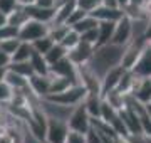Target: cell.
<instances>
[{"mask_svg":"<svg viewBox=\"0 0 151 143\" xmlns=\"http://www.w3.org/2000/svg\"><path fill=\"white\" fill-rule=\"evenodd\" d=\"M124 49H126V46H118L113 44V42H109L106 46H99V47H96V52H94V56H92V59L89 61L87 66L99 79H103L104 74L109 69L121 64Z\"/></svg>","mask_w":151,"mask_h":143,"instance_id":"obj_1","label":"cell"},{"mask_svg":"<svg viewBox=\"0 0 151 143\" xmlns=\"http://www.w3.org/2000/svg\"><path fill=\"white\" fill-rule=\"evenodd\" d=\"M87 94H89V91H87L84 84H74L64 93L49 94L47 98L50 101H55V103H60V105H65V106H77L86 99Z\"/></svg>","mask_w":151,"mask_h":143,"instance_id":"obj_2","label":"cell"},{"mask_svg":"<svg viewBox=\"0 0 151 143\" xmlns=\"http://www.w3.org/2000/svg\"><path fill=\"white\" fill-rule=\"evenodd\" d=\"M67 125L72 131H79V133H86L91 130L92 126V118L89 115V111H87L86 105H84V101H82L81 105L74 106V110L70 113L69 120H67Z\"/></svg>","mask_w":151,"mask_h":143,"instance_id":"obj_3","label":"cell"},{"mask_svg":"<svg viewBox=\"0 0 151 143\" xmlns=\"http://www.w3.org/2000/svg\"><path fill=\"white\" fill-rule=\"evenodd\" d=\"M49 35V24L39 22V20H27L20 29H19V39L25 42H35L37 39H42Z\"/></svg>","mask_w":151,"mask_h":143,"instance_id":"obj_4","label":"cell"},{"mask_svg":"<svg viewBox=\"0 0 151 143\" xmlns=\"http://www.w3.org/2000/svg\"><path fill=\"white\" fill-rule=\"evenodd\" d=\"M70 128L67 125V121L47 116V135H45L47 143H65Z\"/></svg>","mask_w":151,"mask_h":143,"instance_id":"obj_5","label":"cell"},{"mask_svg":"<svg viewBox=\"0 0 151 143\" xmlns=\"http://www.w3.org/2000/svg\"><path fill=\"white\" fill-rule=\"evenodd\" d=\"M148 44V39L146 37H139V39H133L129 44L126 46L124 49V56L123 61H121V66L126 67V69H133V66L136 64V61L139 59L143 49Z\"/></svg>","mask_w":151,"mask_h":143,"instance_id":"obj_6","label":"cell"},{"mask_svg":"<svg viewBox=\"0 0 151 143\" xmlns=\"http://www.w3.org/2000/svg\"><path fill=\"white\" fill-rule=\"evenodd\" d=\"M133 40V20L128 15H124L123 19H119L116 22V29H114L113 35V44L118 46H128Z\"/></svg>","mask_w":151,"mask_h":143,"instance_id":"obj_7","label":"cell"},{"mask_svg":"<svg viewBox=\"0 0 151 143\" xmlns=\"http://www.w3.org/2000/svg\"><path fill=\"white\" fill-rule=\"evenodd\" d=\"M94 52H96V46L81 40L76 47H72L69 51L67 56H69V59L74 62L76 66H84V64H89V61L92 59Z\"/></svg>","mask_w":151,"mask_h":143,"instance_id":"obj_8","label":"cell"},{"mask_svg":"<svg viewBox=\"0 0 151 143\" xmlns=\"http://www.w3.org/2000/svg\"><path fill=\"white\" fill-rule=\"evenodd\" d=\"M50 84H52V76L50 74H32L29 77L30 91L39 98H47L50 94Z\"/></svg>","mask_w":151,"mask_h":143,"instance_id":"obj_9","label":"cell"},{"mask_svg":"<svg viewBox=\"0 0 151 143\" xmlns=\"http://www.w3.org/2000/svg\"><path fill=\"white\" fill-rule=\"evenodd\" d=\"M124 72H126V67H123L121 64L119 66H114L113 69H109L104 77L101 79V96H106L109 91H113V89L118 88L119 81H121V77L124 76Z\"/></svg>","mask_w":151,"mask_h":143,"instance_id":"obj_10","label":"cell"},{"mask_svg":"<svg viewBox=\"0 0 151 143\" xmlns=\"http://www.w3.org/2000/svg\"><path fill=\"white\" fill-rule=\"evenodd\" d=\"M129 94L134 96L143 105H150L151 103V77H136L134 86H133Z\"/></svg>","mask_w":151,"mask_h":143,"instance_id":"obj_11","label":"cell"},{"mask_svg":"<svg viewBox=\"0 0 151 143\" xmlns=\"http://www.w3.org/2000/svg\"><path fill=\"white\" fill-rule=\"evenodd\" d=\"M131 71L134 72V76L138 77H151V46L146 44L143 49L139 59L136 61V64L133 66Z\"/></svg>","mask_w":151,"mask_h":143,"instance_id":"obj_12","label":"cell"},{"mask_svg":"<svg viewBox=\"0 0 151 143\" xmlns=\"http://www.w3.org/2000/svg\"><path fill=\"white\" fill-rule=\"evenodd\" d=\"M92 17H96L99 22H118L119 19L124 17L123 9H113V7H106V5H99L97 9L91 12Z\"/></svg>","mask_w":151,"mask_h":143,"instance_id":"obj_13","label":"cell"},{"mask_svg":"<svg viewBox=\"0 0 151 143\" xmlns=\"http://www.w3.org/2000/svg\"><path fill=\"white\" fill-rule=\"evenodd\" d=\"M27 9V14L30 19L34 20H39V22H44V24H52L54 22V17H55V12L57 9H45V7H40L37 4H34V5H29L25 7Z\"/></svg>","mask_w":151,"mask_h":143,"instance_id":"obj_14","label":"cell"},{"mask_svg":"<svg viewBox=\"0 0 151 143\" xmlns=\"http://www.w3.org/2000/svg\"><path fill=\"white\" fill-rule=\"evenodd\" d=\"M114 29H116V22H99V25H97V34H99V35H97L96 47L106 46L113 40Z\"/></svg>","mask_w":151,"mask_h":143,"instance_id":"obj_15","label":"cell"},{"mask_svg":"<svg viewBox=\"0 0 151 143\" xmlns=\"http://www.w3.org/2000/svg\"><path fill=\"white\" fill-rule=\"evenodd\" d=\"M84 105H86L91 118H101V110H103V96L101 94L89 93L84 99Z\"/></svg>","mask_w":151,"mask_h":143,"instance_id":"obj_16","label":"cell"},{"mask_svg":"<svg viewBox=\"0 0 151 143\" xmlns=\"http://www.w3.org/2000/svg\"><path fill=\"white\" fill-rule=\"evenodd\" d=\"M76 9H77V0H67L65 4L59 5L54 17V24H67V19Z\"/></svg>","mask_w":151,"mask_h":143,"instance_id":"obj_17","label":"cell"},{"mask_svg":"<svg viewBox=\"0 0 151 143\" xmlns=\"http://www.w3.org/2000/svg\"><path fill=\"white\" fill-rule=\"evenodd\" d=\"M30 64H32L35 74H50V64L47 62L45 56L37 52L35 49H34L32 57H30Z\"/></svg>","mask_w":151,"mask_h":143,"instance_id":"obj_18","label":"cell"},{"mask_svg":"<svg viewBox=\"0 0 151 143\" xmlns=\"http://www.w3.org/2000/svg\"><path fill=\"white\" fill-rule=\"evenodd\" d=\"M52 76V84H50V94H59V93H64L70 86H74V81L70 77H65V76Z\"/></svg>","mask_w":151,"mask_h":143,"instance_id":"obj_19","label":"cell"},{"mask_svg":"<svg viewBox=\"0 0 151 143\" xmlns=\"http://www.w3.org/2000/svg\"><path fill=\"white\" fill-rule=\"evenodd\" d=\"M5 81L10 84L14 89H25V88H29V77L22 76V74H19V72H15V71H10V69H7Z\"/></svg>","mask_w":151,"mask_h":143,"instance_id":"obj_20","label":"cell"},{"mask_svg":"<svg viewBox=\"0 0 151 143\" xmlns=\"http://www.w3.org/2000/svg\"><path fill=\"white\" fill-rule=\"evenodd\" d=\"M27 20H30V17H29V14H27V9L22 7V5H19L15 10L9 15V24H10V25H15V27H19V29L27 22Z\"/></svg>","mask_w":151,"mask_h":143,"instance_id":"obj_21","label":"cell"},{"mask_svg":"<svg viewBox=\"0 0 151 143\" xmlns=\"http://www.w3.org/2000/svg\"><path fill=\"white\" fill-rule=\"evenodd\" d=\"M67 54H69V49L64 47L60 42H55V44L52 46V49L45 54V59H47L49 64H54V62H57V61L67 57Z\"/></svg>","mask_w":151,"mask_h":143,"instance_id":"obj_22","label":"cell"},{"mask_svg":"<svg viewBox=\"0 0 151 143\" xmlns=\"http://www.w3.org/2000/svg\"><path fill=\"white\" fill-rule=\"evenodd\" d=\"M32 52H34V46L32 42H25V40H22L17 51L12 54V61H30L32 57Z\"/></svg>","mask_w":151,"mask_h":143,"instance_id":"obj_23","label":"cell"},{"mask_svg":"<svg viewBox=\"0 0 151 143\" xmlns=\"http://www.w3.org/2000/svg\"><path fill=\"white\" fill-rule=\"evenodd\" d=\"M7 69L15 71V72H19V74H22V76H25V77H30L32 74H35L32 64H30V61H12Z\"/></svg>","mask_w":151,"mask_h":143,"instance_id":"obj_24","label":"cell"},{"mask_svg":"<svg viewBox=\"0 0 151 143\" xmlns=\"http://www.w3.org/2000/svg\"><path fill=\"white\" fill-rule=\"evenodd\" d=\"M97 25H99V20H97L96 17H92L91 14H87L82 20H79L77 24H74L72 29L77 30L79 34H84V32H87V30H91V29H96Z\"/></svg>","mask_w":151,"mask_h":143,"instance_id":"obj_25","label":"cell"},{"mask_svg":"<svg viewBox=\"0 0 151 143\" xmlns=\"http://www.w3.org/2000/svg\"><path fill=\"white\" fill-rule=\"evenodd\" d=\"M70 25H67V24H49V35L54 39L55 42H60L62 39L65 37V34L69 32Z\"/></svg>","mask_w":151,"mask_h":143,"instance_id":"obj_26","label":"cell"},{"mask_svg":"<svg viewBox=\"0 0 151 143\" xmlns=\"http://www.w3.org/2000/svg\"><path fill=\"white\" fill-rule=\"evenodd\" d=\"M55 44V40L50 35H45V37H42V39H37L35 42H32V46H34V49L37 51V52H40V54H47L49 51L52 49V46Z\"/></svg>","mask_w":151,"mask_h":143,"instance_id":"obj_27","label":"cell"},{"mask_svg":"<svg viewBox=\"0 0 151 143\" xmlns=\"http://www.w3.org/2000/svg\"><path fill=\"white\" fill-rule=\"evenodd\" d=\"M14 94H15V89L12 88L5 79L0 81V105H7V103H10L12 98H14Z\"/></svg>","mask_w":151,"mask_h":143,"instance_id":"obj_28","label":"cell"},{"mask_svg":"<svg viewBox=\"0 0 151 143\" xmlns=\"http://www.w3.org/2000/svg\"><path fill=\"white\" fill-rule=\"evenodd\" d=\"M81 42V34L77 32V30H74V29L70 27L69 32L65 34V37L60 40V44L64 46V47H67V49H72V47H76V46Z\"/></svg>","mask_w":151,"mask_h":143,"instance_id":"obj_29","label":"cell"},{"mask_svg":"<svg viewBox=\"0 0 151 143\" xmlns=\"http://www.w3.org/2000/svg\"><path fill=\"white\" fill-rule=\"evenodd\" d=\"M22 40L19 37H12V39H5V40H0V49L5 51L7 54H14L17 51V47H19V44H20Z\"/></svg>","mask_w":151,"mask_h":143,"instance_id":"obj_30","label":"cell"},{"mask_svg":"<svg viewBox=\"0 0 151 143\" xmlns=\"http://www.w3.org/2000/svg\"><path fill=\"white\" fill-rule=\"evenodd\" d=\"M12 37H19V27L15 25H2L0 27V40H5V39H12Z\"/></svg>","mask_w":151,"mask_h":143,"instance_id":"obj_31","label":"cell"},{"mask_svg":"<svg viewBox=\"0 0 151 143\" xmlns=\"http://www.w3.org/2000/svg\"><path fill=\"white\" fill-rule=\"evenodd\" d=\"M99 5H103V0H77V7H81L82 10H86L87 14H91Z\"/></svg>","mask_w":151,"mask_h":143,"instance_id":"obj_32","label":"cell"},{"mask_svg":"<svg viewBox=\"0 0 151 143\" xmlns=\"http://www.w3.org/2000/svg\"><path fill=\"white\" fill-rule=\"evenodd\" d=\"M86 15H87V12H86V10H82L81 7H77V9H76V10L70 14L69 19H67V25H70V27H72L74 24H77L79 20H82V19H84Z\"/></svg>","mask_w":151,"mask_h":143,"instance_id":"obj_33","label":"cell"},{"mask_svg":"<svg viewBox=\"0 0 151 143\" xmlns=\"http://www.w3.org/2000/svg\"><path fill=\"white\" fill-rule=\"evenodd\" d=\"M19 7V0H0V10L10 15L12 12Z\"/></svg>","mask_w":151,"mask_h":143,"instance_id":"obj_34","label":"cell"},{"mask_svg":"<svg viewBox=\"0 0 151 143\" xmlns=\"http://www.w3.org/2000/svg\"><path fill=\"white\" fill-rule=\"evenodd\" d=\"M65 143H87V135L86 133H79V131H72L70 130L67 135V142Z\"/></svg>","mask_w":151,"mask_h":143,"instance_id":"obj_35","label":"cell"},{"mask_svg":"<svg viewBox=\"0 0 151 143\" xmlns=\"http://www.w3.org/2000/svg\"><path fill=\"white\" fill-rule=\"evenodd\" d=\"M97 27L96 29H91V30H87V32L81 34V40H84V42H89V44L96 46L97 44Z\"/></svg>","mask_w":151,"mask_h":143,"instance_id":"obj_36","label":"cell"},{"mask_svg":"<svg viewBox=\"0 0 151 143\" xmlns=\"http://www.w3.org/2000/svg\"><path fill=\"white\" fill-rule=\"evenodd\" d=\"M87 143H104L101 135L97 133V130L94 126H91V130L87 131Z\"/></svg>","mask_w":151,"mask_h":143,"instance_id":"obj_37","label":"cell"},{"mask_svg":"<svg viewBox=\"0 0 151 143\" xmlns=\"http://www.w3.org/2000/svg\"><path fill=\"white\" fill-rule=\"evenodd\" d=\"M10 62H12V56L0 49V67H9Z\"/></svg>","mask_w":151,"mask_h":143,"instance_id":"obj_38","label":"cell"},{"mask_svg":"<svg viewBox=\"0 0 151 143\" xmlns=\"http://www.w3.org/2000/svg\"><path fill=\"white\" fill-rule=\"evenodd\" d=\"M35 4L40 5V7H45V9H54L55 7V0H37Z\"/></svg>","mask_w":151,"mask_h":143,"instance_id":"obj_39","label":"cell"},{"mask_svg":"<svg viewBox=\"0 0 151 143\" xmlns=\"http://www.w3.org/2000/svg\"><path fill=\"white\" fill-rule=\"evenodd\" d=\"M103 5L113 7V9H121V7H119V2H118V0H103Z\"/></svg>","mask_w":151,"mask_h":143,"instance_id":"obj_40","label":"cell"},{"mask_svg":"<svg viewBox=\"0 0 151 143\" xmlns=\"http://www.w3.org/2000/svg\"><path fill=\"white\" fill-rule=\"evenodd\" d=\"M143 10H145V14L148 15V19H151V0H146V2H145Z\"/></svg>","mask_w":151,"mask_h":143,"instance_id":"obj_41","label":"cell"},{"mask_svg":"<svg viewBox=\"0 0 151 143\" xmlns=\"http://www.w3.org/2000/svg\"><path fill=\"white\" fill-rule=\"evenodd\" d=\"M7 24H9V15H7L5 12L0 10V27L2 25H7Z\"/></svg>","mask_w":151,"mask_h":143,"instance_id":"obj_42","label":"cell"},{"mask_svg":"<svg viewBox=\"0 0 151 143\" xmlns=\"http://www.w3.org/2000/svg\"><path fill=\"white\" fill-rule=\"evenodd\" d=\"M37 0H19V5L22 7H29V5H34Z\"/></svg>","mask_w":151,"mask_h":143,"instance_id":"obj_43","label":"cell"},{"mask_svg":"<svg viewBox=\"0 0 151 143\" xmlns=\"http://www.w3.org/2000/svg\"><path fill=\"white\" fill-rule=\"evenodd\" d=\"M145 2H146V0H131L129 4H133V5H138V7H143V5H145Z\"/></svg>","mask_w":151,"mask_h":143,"instance_id":"obj_44","label":"cell"},{"mask_svg":"<svg viewBox=\"0 0 151 143\" xmlns=\"http://www.w3.org/2000/svg\"><path fill=\"white\" fill-rule=\"evenodd\" d=\"M5 74H7V67H0V81L5 79Z\"/></svg>","mask_w":151,"mask_h":143,"instance_id":"obj_45","label":"cell"},{"mask_svg":"<svg viewBox=\"0 0 151 143\" xmlns=\"http://www.w3.org/2000/svg\"><path fill=\"white\" fill-rule=\"evenodd\" d=\"M146 39H151V19L150 24H148V29H146Z\"/></svg>","mask_w":151,"mask_h":143,"instance_id":"obj_46","label":"cell"},{"mask_svg":"<svg viewBox=\"0 0 151 143\" xmlns=\"http://www.w3.org/2000/svg\"><path fill=\"white\" fill-rule=\"evenodd\" d=\"M118 2H119V7L123 9V7H126V5H128V4H129L131 0H118Z\"/></svg>","mask_w":151,"mask_h":143,"instance_id":"obj_47","label":"cell"},{"mask_svg":"<svg viewBox=\"0 0 151 143\" xmlns=\"http://www.w3.org/2000/svg\"><path fill=\"white\" fill-rule=\"evenodd\" d=\"M148 44H150V46H151V39H148Z\"/></svg>","mask_w":151,"mask_h":143,"instance_id":"obj_48","label":"cell"}]
</instances>
